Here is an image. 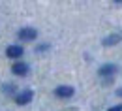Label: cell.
Returning a JSON list of instances; mask_svg holds the SVG:
<instances>
[{"label":"cell","mask_w":122,"mask_h":111,"mask_svg":"<svg viewBox=\"0 0 122 111\" xmlns=\"http://www.w3.org/2000/svg\"><path fill=\"white\" fill-rule=\"evenodd\" d=\"M17 36H19V40L32 42V40H36V38H38V30H36V28H32V26H25V28H21V30L17 32Z\"/></svg>","instance_id":"cell-1"},{"label":"cell","mask_w":122,"mask_h":111,"mask_svg":"<svg viewBox=\"0 0 122 111\" xmlns=\"http://www.w3.org/2000/svg\"><path fill=\"white\" fill-rule=\"evenodd\" d=\"M73 92H75V89L70 87V85H60V87L55 89V94L58 98H70V96H73Z\"/></svg>","instance_id":"cell-2"},{"label":"cell","mask_w":122,"mask_h":111,"mask_svg":"<svg viewBox=\"0 0 122 111\" xmlns=\"http://www.w3.org/2000/svg\"><path fill=\"white\" fill-rule=\"evenodd\" d=\"M32 98H34V92H32L30 89H26V90H23V92L17 94V104L19 106H26V104L32 102Z\"/></svg>","instance_id":"cell-3"},{"label":"cell","mask_w":122,"mask_h":111,"mask_svg":"<svg viewBox=\"0 0 122 111\" xmlns=\"http://www.w3.org/2000/svg\"><path fill=\"white\" fill-rule=\"evenodd\" d=\"M115 72H117V66H115V64H103V66H100V70H98V74H100L102 77H113Z\"/></svg>","instance_id":"cell-4"},{"label":"cell","mask_w":122,"mask_h":111,"mask_svg":"<svg viewBox=\"0 0 122 111\" xmlns=\"http://www.w3.org/2000/svg\"><path fill=\"white\" fill-rule=\"evenodd\" d=\"M23 47L21 45H10V47L6 49V57H10V58H19V57H23Z\"/></svg>","instance_id":"cell-5"},{"label":"cell","mask_w":122,"mask_h":111,"mask_svg":"<svg viewBox=\"0 0 122 111\" xmlns=\"http://www.w3.org/2000/svg\"><path fill=\"white\" fill-rule=\"evenodd\" d=\"M11 72H13L15 75H26V74H28V64L26 62H15L11 66Z\"/></svg>","instance_id":"cell-6"},{"label":"cell","mask_w":122,"mask_h":111,"mask_svg":"<svg viewBox=\"0 0 122 111\" xmlns=\"http://www.w3.org/2000/svg\"><path fill=\"white\" fill-rule=\"evenodd\" d=\"M120 40H122V34H111V36H105V38H103L102 43H103L105 47H111V45H117Z\"/></svg>","instance_id":"cell-7"},{"label":"cell","mask_w":122,"mask_h":111,"mask_svg":"<svg viewBox=\"0 0 122 111\" xmlns=\"http://www.w3.org/2000/svg\"><path fill=\"white\" fill-rule=\"evenodd\" d=\"M2 92H6V94H13V92H15V85H11V83L4 85V87H2Z\"/></svg>","instance_id":"cell-8"},{"label":"cell","mask_w":122,"mask_h":111,"mask_svg":"<svg viewBox=\"0 0 122 111\" xmlns=\"http://www.w3.org/2000/svg\"><path fill=\"white\" fill-rule=\"evenodd\" d=\"M107 111H122V104H117V106H113V107H109Z\"/></svg>","instance_id":"cell-9"},{"label":"cell","mask_w":122,"mask_h":111,"mask_svg":"<svg viewBox=\"0 0 122 111\" xmlns=\"http://www.w3.org/2000/svg\"><path fill=\"white\" fill-rule=\"evenodd\" d=\"M47 47H49V45H40V47H36V51H38V53H41V51H45Z\"/></svg>","instance_id":"cell-10"},{"label":"cell","mask_w":122,"mask_h":111,"mask_svg":"<svg viewBox=\"0 0 122 111\" xmlns=\"http://www.w3.org/2000/svg\"><path fill=\"white\" fill-rule=\"evenodd\" d=\"M117 94H118V96H122V89H118V90H117Z\"/></svg>","instance_id":"cell-11"}]
</instances>
